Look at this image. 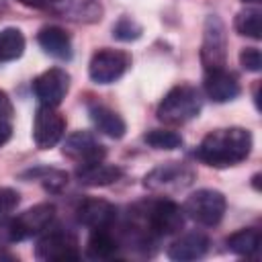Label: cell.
<instances>
[{
    "label": "cell",
    "instance_id": "obj_29",
    "mask_svg": "<svg viewBox=\"0 0 262 262\" xmlns=\"http://www.w3.org/2000/svg\"><path fill=\"white\" fill-rule=\"evenodd\" d=\"M20 2L23 6H29V8H53L59 0H16Z\"/></svg>",
    "mask_w": 262,
    "mask_h": 262
},
{
    "label": "cell",
    "instance_id": "obj_19",
    "mask_svg": "<svg viewBox=\"0 0 262 262\" xmlns=\"http://www.w3.org/2000/svg\"><path fill=\"white\" fill-rule=\"evenodd\" d=\"M90 119H92L94 127L100 133H104V135H108L113 139L123 137L125 131H127V125H125L123 117L119 113H115L113 108L104 106V104H92L90 106Z\"/></svg>",
    "mask_w": 262,
    "mask_h": 262
},
{
    "label": "cell",
    "instance_id": "obj_9",
    "mask_svg": "<svg viewBox=\"0 0 262 262\" xmlns=\"http://www.w3.org/2000/svg\"><path fill=\"white\" fill-rule=\"evenodd\" d=\"M131 66L129 53L121 49H98L88 66V74L96 84H111L119 80Z\"/></svg>",
    "mask_w": 262,
    "mask_h": 262
},
{
    "label": "cell",
    "instance_id": "obj_6",
    "mask_svg": "<svg viewBox=\"0 0 262 262\" xmlns=\"http://www.w3.org/2000/svg\"><path fill=\"white\" fill-rule=\"evenodd\" d=\"M194 180V170L180 162H166L158 168H154L149 174H145L143 184L145 188L154 192H164V194H174L178 190H184L192 184Z\"/></svg>",
    "mask_w": 262,
    "mask_h": 262
},
{
    "label": "cell",
    "instance_id": "obj_28",
    "mask_svg": "<svg viewBox=\"0 0 262 262\" xmlns=\"http://www.w3.org/2000/svg\"><path fill=\"white\" fill-rule=\"evenodd\" d=\"M12 117V102L4 90H0V121H8Z\"/></svg>",
    "mask_w": 262,
    "mask_h": 262
},
{
    "label": "cell",
    "instance_id": "obj_13",
    "mask_svg": "<svg viewBox=\"0 0 262 262\" xmlns=\"http://www.w3.org/2000/svg\"><path fill=\"white\" fill-rule=\"evenodd\" d=\"M76 217L82 225L90 229H102L113 225L117 217V209L115 205L102 199H84L76 209Z\"/></svg>",
    "mask_w": 262,
    "mask_h": 262
},
{
    "label": "cell",
    "instance_id": "obj_26",
    "mask_svg": "<svg viewBox=\"0 0 262 262\" xmlns=\"http://www.w3.org/2000/svg\"><path fill=\"white\" fill-rule=\"evenodd\" d=\"M239 66L248 72H260L262 68V55H260V49L256 47H246L242 49L239 53Z\"/></svg>",
    "mask_w": 262,
    "mask_h": 262
},
{
    "label": "cell",
    "instance_id": "obj_18",
    "mask_svg": "<svg viewBox=\"0 0 262 262\" xmlns=\"http://www.w3.org/2000/svg\"><path fill=\"white\" fill-rule=\"evenodd\" d=\"M121 176H123V170H121L119 166L104 164V160H102V162H94V164L80 166V168L76 170V178H78V182L84 184V186H106V184L117 182Z\"/></svg>",
    "mask_w": 262,
    "mask_h": 262
},
{
    "label": "cell",
    "instance_id": "obj_20",
    "mask_svg": "<svg viewBox=\"0 0 262 262\" xmlns=\"http://www.w3.org/2000/svg\"><path fill=\"white\" fill-rule=\"evenodd\" d=\"M119 252V242L115 239V235L108 231V227L102 229H92L88 244H86V254L94 260H106L117 256Z\"/></svg>",
    "mask_w": 262,
    "mask_h": 262
},
{
    "label": "cell",
    "instance_id": "obj_2",
    "mask_svg": "<svg viewBox=\"0 0 262 262\" xmlns=\"http://www.w3.org/2000/svg\"><path fill=\"white\" fill-rule=\"evenodd\" d=\"M203 108V96L199 88L190 84L174 86L158 104V119L166 125H184L199 117Z\"/></svg>",
    "mask_w": 262,
    "mask_h": 262
},
{
    "label": "cell",
    "instance_id": "obj_10",
    "mask_svg": "<svg viewBox=\"0 0 262 262\" xmlns=\"http://www.w3.org/2000/svg\"><path fill=\"white\" fill-rule=\"evenodd\" d=\"M63 156L76 162L78 166H86V164L102 162L106 158V149L90 131H76L66 137Z\"/></svg>",
    "mask_w": 262,
    "mask_h": 262
},
{
    "label": "cell",
    "instance_id": "obj_5",
    "mask_svg": "<svg viewBox=\"0 0 262 262\" xmlns=\"http://www.w3.org/2000/svg\"><path fill=\"white\" fill-rule=\"evenodd\" d=\"M201 61L205 66V72L221 70L227 63V33H225L223 20L215 14L207 16V20H205Z\"/></svg>",
    "mask_w": 262,
    "mask_h": 262
},
{
    "label": "cell",
    "instance_id": "obj_4",
    "mask_svg": "<svg viewBox=\"0 0 262 262\" xmlns=\"http://www.w3.org/2000/svg\"><path fill=\"white\" fill-rule=\"evenodd\" d=\"M184 215L192 221H196L199 225H207L213 227L223 219L225 213V196L219 190L213 188H201L196 192H192L182 207Z\"/></svg>",
    "mask_w": 262,
    "mask_h": 262
},
{
    "label": "cell",
    "instance_id": "obj_25",
    "mask_svg": "<svg viewBox=\"0 0 262 262\" xmlns=\"http://www.w3.org/2000/svg\"><path fill=\"white\" fill-rule=\"evenodd\" d=\"M113 35H115L117 39H121V41H135V39H139V37H141V27H139L133 18L123 16V18L115 25Z\"/></svg>",
    "mask_w": 262,
    "mask_h": 262
},
{
    "label": "cell",
    "instance_id": "obj_30",
    "mask_svg": "<svg viewBox=\"0 0 262 262\" xmlns=\"http://www.w3.org/2000/svg\"><path fill=\"white\" fill-rule=\"evenodd\" d=\"M12 135V127L8 121H0V145H4Z\"/></svg>",
    "mask_w": 262,
    "mask_h": 262
},
{
    "label": "cell",
    "instance_id": "obj_12",
    "mask_svg": "<svg viewBox=\"0 0 262 262\" xmlns=\"http://www.w3.org/2000/svg\"><path fill=\"white\" fill-rule=\"evenodd\" d=\"M53 217H55V207L51 203H41V205L27 209L25 213H20L18 217L12 219V229H14L16 242L39 235L41 231H45L49 227Z\"/></svg>",
    "mask_w": 262,
    "mask_h": 262
},
{
    "label": "cell",
    "instance_id": "obj_1",
    "mask_svg": "<svg viewBox=\"0 0 262 262\" xmlns=\"http://www.w3.org/2000/svg\"><path fill=\"white\" fill-rule=\"evenodd\" d=\"M252 143V133L244 127L215 129L203 137L196 147V158L213 168H229L250 156Z\"/></svg>",
    "mask_w": 262,
    "mask_h": 262
},
{
    "label": "cell",
    "instance_id": "obj_22",
    "mask_svg": "<svg viewBox=\"0 0 262 262\" xmlns=\"http://www.w3.org/2000/svg\"><path fill=\"white\" fill-rule=\"evenodd\" d=\"M25 51V35L14 29H2L0 31V61H12L18 59Z\"/></svg>",
    "mask_w": 262,
    "mask_h": 262
},
{
    "label": "cell",
    "instance_id": "obj_16",
    "mask_svg": "<svg viewBox=\"0 0 262 262\" xmlns=\"http://www.w3.org/2000/svg\"><path fill=\"white\" fill-rule=\"evenodd\" d=\"M51 10L76 23H96L102 18V6L98 0H59Z\"/></svg>",
    "mask_w": 262,
    "mask_h": 262
},
{
    "label": "cell",
    "instance_id": "obj_21",
    "mask_svg": "<svg viewBox=\"0 0 262 262\" xmlns=\"http://www.w3.org/2000/svg\"><path fill=\"white\" fill-rule=\"evenodd\" d=\"M260 242H262L260 231L254 229V227L239 229V231L231 233V235L225 239L227 248H229L233 254H237V256H254V254L260 250Z\"/></svg>",
    "mask_w": 262,
    "mask_h": 262
},
{
    "label": "cell",
    "instance_id": "obj_8",
    "mask_svg": "<svg viewBox=\"0 0 262 262\" xmlns=\"http://www.w3.org/2000/svg\"><path fill=\"white\" fill-rule=\"evenodd\" d=\"M66 133V119L57 106L41 104L33 119V141L39 149H49L61 141Z\"/></svg>",
    "mask_w": 262,
    "mask_h": 262
},
{
    "label": "cell",
    "instance_id": "obj_7",
    "mask_svg": "<svg viewBox=\"0 0 262 262\" xmlns=\"http://www.w3.org/2000/svg\"><path fill=\"white\" fill-rule=\"evenodd\" d=\"M35 256L47 262H70L80 258L78 239L66 229H53L39 237L35 246Z\"/></svg>",
    "mask_w": 262,
    "mask_h": 262
},
{
    "label": "cell",
    "instance_id": "obj_24",
    "mask_svg": "<svg viewBox=\"0 0 262 262\" xmlns=\"http://www.w3.org/2000/svg\"><path fill=\"white\" fill-rule=\"evenodd\" d=\"M143 141L156 149H176L182 145V137L170 129H151L143 135Z\"/></svg>",
    "mask_w": 262,
    "mask_h": 262
},
{
    "label": "cell",
    "instance_id": "obj_14",
    "mask_svg": "<svg viewBox=\"0 0 262 262\" xmlns=\"http://www.w3.org/2000/svg\"><path fill=\"white\" fill-rule=\"evenodd\" d=\"M239 90L242 88H239L235 74L227 72L225 68L207 72V76H205V94L213 102H229V100L237 98Z\"/></svg>",
    "mask_w": 262,
    "mask_h": 262
},
{
    "label": "cell",
    "instance_id": "obj_11",
    "mask_svg": "<svg viewBox=\"0 0 262 262\" xmlns=\"http://www.w3.org/2000/svg\"><path fill=\"white\" fill-rule=\"evenodd\" d=\"M68 90H70V76L59 68H51L43 72L33 82V92L39 98V102L45 106H59Z\"/></svg>",
    "mask_w": 262,
    "mask_h": 262
},
{
    "label": "cell",
    "instance_id": "obj_27",
    "mask_svg": "<svg viewBox=\"0 0 262 262\" xmlns=\"http://www.w3.org/2000/svg\"><path fill=\"white\" fill-rule=\"evenodd\" d=\"M18 201H20V196H18L16 190L2 186L0 188V217L6 215V213H12L18 207Z\"/></svg>",
    "mask_w": 262,
    "mask_h": 262
},
{
    "label": "cell",
    "instance_id": "obj_31",
    "mask_svg": "<svg viewBox=\"0 0 262 262\" xmlns=\"http://www.w3.org/2000/svg\"><path fill=\"white\" fill-rule=\"evenodd\" d=\"M244 2H252V4H260L262 0H244Z\"/></svg>",
    "mask_w": 262,
    "mask_h": 262
},
{
    "label": "cell",
    "instance_id": "obj_23",
    "mask_svg": "<svg viewBox=\"0 0 262 262\" xmlns=\"http://www.w3.org/2000/svg\"><path fill=\"white\" fill-rule=\"evenodd\" d=\"M233 27L244 37L262 39V12L258 8H244L235 14Z\"/></svg>",
    "mask_w": 262,
    "mask_h": 262
},
{
    "label": "cell",
    "instance_id": "obj_17",
    "mask_svg": "<svg viewBox=\"0 0 262 262\" xmlns=\"http://www.w3.org/2000/svg\"><path fill=\"white\" fill-rule=\"evenodd\" d=\"M37 41L43 47V51L55 59H70L72 57V39L66 33V29H61V27H55V25L43 27L37 35Z\"/></svg>",
    "mask_w": 262,
    "mask_h": 262
},
{
    "label": "cell",
    "instance_id": "obj_3",
    "mask_svg": "<svg viewBox=\"0 0 262 262\" xmlns=\"http://www.w3.org/2000/svg\"><path fill=\"white\" fill-rule=\"evenodd\" d=\"M141 215L135 219L154 235H172L176 231L182 229L184 225V211L174 203V201H168V199H162V201H154L149 203L143 211H139Z\"/></svg>",
    "mask_w": 262,
    "mask_h": 262
},
{
    "label": "cell",
    "instance_id": "obj_15",
    "mask_svg": "<svg viewBox=\"0 0 262 262\" xmlns=\"http://www.w3.org/2000/svg\"><path fill=\"white\" fill-rule=\"evenodd\" d=\"M207 250H209V237L201 231H190L180 235L168 246V258L176 262L199 260L207 254Z\"/></svg>",
    "mask_w": 262,
    "mask_h": 262
}]
</instances>
